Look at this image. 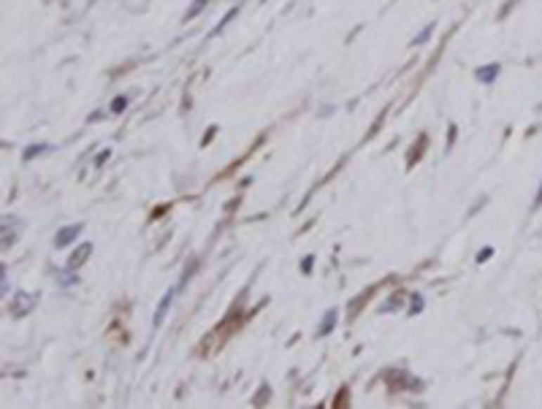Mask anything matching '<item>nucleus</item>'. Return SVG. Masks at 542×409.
Listing matches in <instances>:
<instances>
[{"mask_svg":"<svg viewBox=\"0 0 542 409\" xmlns=\"http://www.w3.org/2000/svg\"><path fill=\"white\" fill-rule=\"evenodd\" d=\"M36 304H38L36 296H30V293H17V296L11 298V304H8V312H11V317H25L27 312H33Z\"/></svg>","mask_w":542,"mask_h":409,"instance_id":"nucleus-1","label":"nucleus"},{"mask_svg":"<svg viewBox=\"0 0 542 409\" xmlns=\"http://www.w3.org/2000/svg\"><path fill=\"white\" fill-rule=\"evenodd\" d=\"M79 233H82V225H68V228H63V231H60V233L55 236V247H57V249L68 247V244L74 242Z\"/></svg>","mask_w":542,"mask_h":409,"instance_id":"nucleus-2","label":"nucleus"},{"mask_svg":"<svg viewBox=\"0 0 542 409\" xmlns=\"http://www.w3.org/2000/svg\"><path fill=\"white\" fill-rule=\"evenodd\" d=\"M90 252H93V244H82V247H76V252L71 255V258H68V268H71V271H76L82 263L90 258Z\"/></svg>","mask_w":542,"mask_h":409,"instance_id":"nucleus-3","label":"nucleus"},{"mask_svg":"<svg viewBox=\"0 0 542 409\" xmlns=\"http://www.w3.org/2000/svg\"><path fill=\"white\" fill-rule=\"evenodd\" d=\"M499 71H502V68L493 63V65H483V68H477V71H475V76H477V82H483V84H491V82L499 76Z\"/></svg>","mask_w":542,"mask_h":409,"instance_id":"nucleus-4","label":"nucleus"},{"mask_svg":"<svg viewBox=\"0 0 542 409\" xmlns=\"http://www.w3.org/2000/svg\"><path fill=\"white\" fill-rule=\"evenodd\" d=\"M334 325H337V309H328L325 315H323V323H320L318 328V336H328L334 331Z\"/></svg>","mask_w":542,"mask_h":409,"instance_id":"nucleus-5","label":"nucleus"},{"mask_svg":"<svg viewBox=\"0 0 542 409\" xmlns=\"http://www.w3.org/2000/svg\"><path fill=\"white\" fill-rule=\"evenodd\" d=\"M171 298H174V290H169V293L163 296V301H160V306H157V312H155V328L163 323V317H166V312H169L171 306Z\"/></svg>","mask_w":542,"mask_h":409,"instance_id":"nucleus-6","label":"nucleus"},{"mask_svg":"<svg viewBox=\"0 0 542 409\" xmlns=\"http://www.w3.org/2000/svg\"><path fill=\"white\" fill-rule=\"evenodd\" d=\"M49 144H38V147H27L25 152H22V160L27 163V160H33V157H41V155H46L49 152Z\"/></svg>","mask_w":542,"mask_h":409,"instance_id":"nucleus-7","label":"nucleus"},{"mask_svg":"<svg viewBox=\"0 0 542 409\" xmlns=\"http://www.w3.org/2000/svg\"><path fill=\"white\" fill-rule=\"evenodd\" d=\"M206 3H209V0H195V3H193V6H190V8H187L185 19H193V17H198V11H201V8H204Z\"/></svg>","mask_w":542,"mask_h":409,"instance_id":"nucleus-8","label":"nucleus"},{"mask_svg":"<svg viewBox=\"0 0 542 409\" xmlns=\"http://www.w3.org/2000/svg\"><path fill=\"white\" fill-rule=\"evenodd\" d=\"M125 109H128V98H125V95H120V98H114L112 112H114V114H120V112H125Z\"/></svg>","mask_w":542,"mask_h":409,"instance_id":"nucleus-9","label":"nucleus"},{"mask_svg":"<svg viewBox=\"0 0 542 409\" xmlns=\"http://www.w3.org/2000/svg\"><path fill=\"white\" fill-rule=\"evenodd\" d=\"M431 30H434V25H429V27H426V30H423V33H420V36H418V38H412V44L418 46V44H423V41H429Z\"/></svg>","mask_w":542,"mask_h":409,"instance_id":"nucleus-10","label":"nucleus"},{"mask_svg":"<svg viewBox=\"0 0 542 409\" xmlns=\"http://www.w3.org/2000/svg\"><path fill=\"white\" fill-rule=\"evenodd\" d=\"M491 255H493V247H483V249H480V255H477V263L488 261Z\"/></svg>","mask_w":542,"mask_h":409,"instance_id":"nucleus-11","label":"nucleus"},{"mask_svg":"<svg viewBox=\"0 0 542 409\" xmlns=\"http://www.w3.org/2000/svg\"><path fill=\"white\" fill-rule=\"evenodd\" d=\"M312 263H315V258H312V255H307V258L301 261V271H304V274H309V268H312Z\"/></svg>","mask_w":542,"mask_h":409,"instance_id":"nucleus-12","label":"nucleus"},{"mask_svg":"<svg viewBox=\"0 0 542 409\" xmlns=\"http://www.w3.org/2000/svg\"><path fill=\"white\" fill-rule=\"evenodd\" d=\"M423 306V301H420V296H412V309H410V315H415L418 309Z\"/></svg>","mask_w":542,"mask_h":409,"instance_id":"nucleus-13","label":"nucleus"},{"mask_svg":"<svg viewBox=\"0 0 542 409\" xmlns=\"http://www.w3.org/2000/svg\"><path fill=\"white\" fill-rule=\"evenodd\" d=\"M106 160H109V149H106V152H101V155L95 157V166H101V163H106Z\"/></svg>","mask_w":542,"mask_h":409,"instance_id":"nucleus-14","label":"nucleus"},{"mask_svg":"<svg viewBox=\"0 0 542 409\" xmlns=\"http://www.w3.org/2000/svg\"><path fill=\"white\" fill-rule=\"evenodd\" d=\"M534 206H542V185H540V195H537V204Z\"/></svg>","mask_w":542,"mask_h":409,"instance_id":"nucleus-15","label":"nucleus"}]
</instances>
